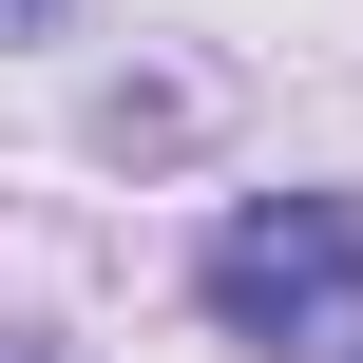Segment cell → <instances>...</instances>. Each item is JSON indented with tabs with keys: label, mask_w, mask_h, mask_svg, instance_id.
<instances>
[{
	"label": "cell",
	"mask_w": 363,
	"mask_h": 363,
	"mask_svg": "<svg viewBox=\"0 0 363 363\" xmlns=\"http://www.w3.org/2000/svg\"><path fill=\"white\" fill-rule=\"evenodd\" d=\"M191 306L211 345H325L363 306V191H230L191 249Z\"/></svg>",
	"instance_id": "6da1fadb"
},
{
	"label": "cell",
	"mask_w": 363,
	"mask_h": 363,
	"mask_svg": "<svg viewBox=\"0 0 363 363\" xmlns=\"http://www.w3.org/2000/svg\"><path fill=\"white\" fill-rule=\"evenodd\" d=\"M77 19H96V0H0V38H77Z\"/></svg>",
	"instance_id": "7a4b0ae2"
}]
</instances>
